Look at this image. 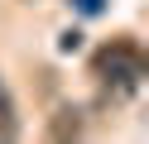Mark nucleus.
Returning a JSON list of instances; mask_svg holds the SVG:
<instances>
[{
    "instance_id": "f257e3e1",
    "label": "nucleus",
    "mask_w": 149,
    "mask_h": 144,
    "mask_svg": "<svg viewBox=\"0 0 149 144\" xmlns=\"http://www.w3.org/2000/svg\"><path fill=\"white\" fill-rule=\"evenodd\" d=\"M144 48L135 43V38H111V43L96 48V58H91V77L101 82V91L111 96V101H130V96L144 86Z\"/></svg>"
},
{
    "instance_id": "f03ea898",
    "label": "nucleus",
    "mask_w": 149,
    "mask_h": 144,
    "mask_svg": "<svg viewBox=\"0 0 149 144\" xmlns=\"http://www.w3.org/2000/svg\"><path fill=\"white\" fill-rule=\"evenodd\" d=\"M48 134H53V139H77V134H82V111H72V106H63V111L53 115Z\"/></svg>"
},
{
    "instance_id": "7ed1b4c3",
    "label": "nucleus",
    "mask_w": 149,
    "mask_h": 144,
    "mask_svg": "<svg viewBox=\"0 0 149 144\" xmlns=\"http://www.w3.org/2000/svg\"><path fill=\"white\" fill-rule=\"evenodd\" d=\"M15 134H19V111H15L10 86L0 82V139H15Z\"/></svg>"
},
{
    "instance_id": "20e7f679",
    "label": "nucleus",
    "mask_w": 149,
    "mask_h": 144,
    "mask_svg": "<svg viewBox=\"0 0 149 144\" xmlns=\"http://www.w3.org/2000/svg\"><path fill=\"white\" fill-rule=\"evenodd\" d=\"M58 48H63V53H77V48H82V34H77V29H68V34L58 38Z\"/></svg>"
},
{
    "instance_id": "39448f33",
    "label": "nucleus",
    "mask_w": 149,
    "mask_h": 144,
    "mask_svg": "<svg viewBox=\"0 0 149 144\" xmlns=\"http://www.w3.org/2000/svg\"><path fill=\"white\" fill-rule=\"evenodd\" d=\"M72 10H82V15H101L106 0H72Z\"/></svg>"
}]
</instances>
